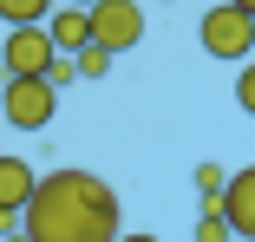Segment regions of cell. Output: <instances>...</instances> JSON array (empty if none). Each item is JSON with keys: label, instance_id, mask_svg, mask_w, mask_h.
<instances>
[{"label": "cell", "instance_id": "6da1fadb", "mask_svg": "<svg viewBox=\"0 0 255 242\" xmlns=\"http://www.w3.org/2000/svg\"><path fill=\"white\" fill-rule=\"evenodd\" d=\"M20 223L26 242H118V190L98 170L59 164L33 183Z\"/></svg>", "mask_w": 255, "mask_h": 242}, {"label": "cell", "instance_id": "7a4b0ae2", "mask_svg": "<svg viewBox=\"0 0 255 242\" xmlns=\"http://www.w3.org/2000/svg\"><path fill=\"white\" fill-rule=\"evenodd\" d=\"M196 39H203V53H210V59L242 66V59L255 53V13L236 7V0H216V7L196 20Z\"/></svg>", "mask_w": 255, "mask_h": 242}, {"label": "cell", "instance_id": "3957f363", "mask_svg": "<svg viewBox=\"0 0 255 242\" xmlns=\"http://www.w3.org/2000/svg\"><path fill=\"white\" fill-rule=\"evenodd\" d=\"M0 112H7L13 131H46L59 112V85L46 72H7V85H0Z\"/></svg>", "mask_w": 255, "mask_h": 242}, {"label": "cell", "instance_id": "277c9868", "mask_svg": "<svg viewBox=\"0 0 255 242\" xmlns=\"http://www.w3.org/2000/svg\"><path fill=\"white\" fill-rule=\"evenodd\" d=\"M85 20H92V39L112 46V53H137V39H144V7L137 0H92Z\"/></svg>", "mask_w": 255, "mask_h": 242}, {"label": "cell", "instance_id": "5b68a950", "mask_svg": "<svg viewBox=\"0 0 255 242\" xmlns=\"http://www.w3.org/2000/svg\"><path fill=\"white\" fill-rule=\"evenodd\" d=\"M53 33H46V20H33V26H13L7 33V46H0V72H46L53 66Z\"/></svg>", "mask_w": 255, "mask_h": 242}, {"label": "cell", "instance_id": "8992f818", "mask_svg": "<svg viewBox=\"0 0 255 242\" xmlns=\"http://www.w3.org/2000/svg\"><path fill=\"white\" fill-rule=\"evenodd\" d=\"M216 210L229 216L236 242H255V164L229 170V183H223V203H216Z\"/></svg>", "mask_w": 255, "mask_h": 242}, {"label": "cell", "instance_id": "52a82bcc", "mask_svg": "<svg viewBox=\"0 0 255 242\" xmlns=\"http://www.w3.org/2000/svg\"><path fill=\"white\" fill-rule=\"evenodd\" d=\"M46 33H53V46H59V53H79V46L92 39V20H85V7L59 0V7L46 13Z\"/></svg>", "mask_w": 255, "mask_h": 242}, {"label": "cell", "instance_id": "ba28073f", "mask_svg": "<svg viewBox=\"0 0 255 242\" xmlns=\"http://www.w3.org/2000/svg\"><path fill=\"white\" fill-rule=\"evenodd\" d=\"M33 164L26 157H7L0 151V210H26V197H33Z\"/></svg>", "mask_w": 255, "mask_h": 242}, {"label": "cell", "instance_id": "9c48e42d", "mask_svg": "<svg viewBox=\"0 0 255 242\" xmlns=\"http://www.w3.org/2000/svg\"><path fill=\"white\" fill-rule=\"evenodd\" d=\"M190 183H196V203H203V210H216V203H223V183H229V170H223L216 157H203V164L190 170Z\"/></svg>", "mask_w": 255, "mask_h": 242}, {"label": "cell", "instance_id": "30bf717a", "mask_svg": "<svg viewBox=\"0 0 255 242\" xmlns=\"http://www.w3.org/2000/svg\"><path fill=\"white\" fill-rule=\"evenodd\" d=\"M72 59H79V79H92V85L105 79L112 66H118V53H112V46H98V39H85V46H79Z\"/></svg>", "mask_w": 255, "mask_h": 242}, {"label": "cell", "instance_id": "8fae6325", "mask_svg": "<svg viewBox=\"0 0 255 242\" xmlns=\"http://www.w3.org/2000/svg\"><path fill=\"white\" fill-rule=\"evenodd\" d=\"M59 0H0V20L7 26H33V20H46Z\"/></svg>", "mask_w": 255, "mask_h": 242}, {"label": "cell", "instance_id": "7c38bea8", "mask_svg": "<svg viewBox=\"0 0 255 242\" xmlns=\"http://www.w3.org/2000/svg\"><path fill=\"white\" fill-rule=\"evenodd\" d=\"M196 242H236L229 216H223V210H203V216H196Z\"/></svg>", "mask_w": 255, "mask_h": 242}, {"label": "cell", "instance_id": "4fadbf2b", "mask_svg": "<svg viewBox=\"0 0 255 242\" xmlns=\"http://www.w3.org/2000/svg\"><path fill=\"white\" fill-rule=\"evenodd\" d=\"M236 105H242V118H255V53L236 66Z\"/></svg>", "mask_w": 255, "mask_h": 242}, {"label": "cell", "instance_id": "5bb4252c", "mask_svg": "<svg viewBox=\"0 0 255 242\" xmlns=\"http://www.w3.org/2000/svg\"><path fill=\"white\" fill-rule=\"evenodd\" d=\"M26 223H20V210H0V242H7V236H20Z\"/></svg>", "mask_w": 255, "mask_h": 242}, {"label": "cell", "instance_id": "9a60e30c", "mask_svg": "<svg viewBox=\"0 0 255 242\" xmlns=\"http://www.w3.org/2000/svg\"><path fill=\"white\" fill-rule=\"evenodd\" d=\"M118 242H164V236H144V229H137V236H125V229H118Z\"/></svg>", "mask_w": 255, "mask_h": 242}, {"label": "cell", "instance_id": "2e32d148", "mask_svg": "<svg viewBox=\"0 0 255 242\" xmlns=\"http://www.w3.org/2000/svg\"><path fill=\"white\" fill-rule=\"evenodd\" d=\"M236 7H249V13H255V0H236Z\"/></svg>", "mask_w": 255, "mask_h": 242}, {"label": "cell", "instance_id": "e0dca14e", "mask_svg": "<svg viewBox=\"0 0 255 242\" xmlns=\"http://www.w3.org/2000/svg\"><path fill=\"white\" fill-rule=\"evenodd\" d=\"M72 7H92V0H72Z\"/></svg>", "mask_w": 255, "mask_h": 242}]
</instances>
